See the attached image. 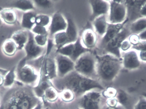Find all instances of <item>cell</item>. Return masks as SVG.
I'll use <instances>...</instances> for the list:
<instances>
[{
    "instance_id": "cell-10",
    "label": "cell",
    "mask_w": 146,
    "mask_h": 109,
    "mask_svg": "<svg viewBox=\"0 0 146 109\" xmlns=\"http://www.w3.org/2000/svg\"><path fill=\"white\" fill-rule=\"evenodd\" d=\"M53 50L49 54L46 53L45 60L40 71V77L51 81L57 78V68L55 59V51L52 54Z\"/></svg>"
},
{
    "instance_id": "cell-27",
    "label": "cell",
    "mask_w": 146,
    "mask_h": 109,
    "mask_svg": "<svg viewBox=\"0 0 146 109\" xmlns=\"http://www.w3.org/2000/svg\"><path fill=\"white\" fill-rule=\"evenodd\" d=\"M59 96L57 90L54 86H53L49 87L45 90L42 99L43 101L44 100L50 102H54L58 99Z\"/></svg>"
},
{
    "instance_id": "cell-9",
    "label": "cell",
    "mask_w": 146,
    "mask_h": 109,
    "mask_svg": "<svg viewBox=\"0 0 146 109\" xmlns=\"http://www.w3.org/2000/svg\"><path fill=\"white\" fill-rule=\"evenodd\" d=\"M127 22L123 24H108V27L105 34L99 39L98 45L94 50L96 54L100 55L102 53L107 44L123 28Z\"/></svg>"
},
{
    "instance_id": "cell-23",
    "label": "cell",
    "mask_w": 146,
    "mask_h": 109,
    "mask_svg": "<svg viewBox=\"0 0 146 109\" xmlns=\"http://www.w3.org/2000/svg\"><path fill=\"white\" fill-rule=\"evenodd\" d=\"M12 8L16 9L23 11L24 13L34 11L36 9L33 1L31 0H17L13 1L11 4Z\"/></svg>"
},
{
    "instance_id": "cell-13",
    "label": "cell",
    "mask_w": 146,
    "mask_h": 109,
    "mask_svg": "<svg viewBox=\"0 0 146 109\" xmlns=\"http://www.w3.org/2000/svg\"><path fill=\"white\" fill-rule=\"evenodd\" d=\"M102 96L100 91H90L80 97V103L83 109H100Z\"/></svg>"
},
{
    "instance_id": "cell-44",
    "label": "cell",
    "mask_w": 146,
    "mask_h": 109,
    "mask_svg": "<svg viewBox=\"0 0 146 109\" xmlns=\"http://www.w3.org/2000/svg\"><path fill=\"white\" fill-rule=\"evenodd\" d=\"M104 109H126V108L124 107H123V106L119 104L116 107H111L107 106V107L105 108Z\"/></svg>"
},
{
    "instance_id": "cell-25",
    "label": "cell",
    "mask_w": 146,
    "mask_h": 109,
    "mask_svg": "<svg viewBox=\"0 0 146 109\" xmlns=\"http://www.w3.org/2000/svg\"><path fill=\"white\" fill-rule=\"evenodd\" d=\"M3 53L9 56L14 55L18 50V47L12 39H7L3 43L1 46Z\"/></svg>"
},
{
    "instance_id": "cell-35",
    "label": "cell",
    "mask_w": 146,
    "mask_h": 109,
    "mask_svg": "<svg viewBox=\"0 0 146 109\" xmlns=\"http://www.w3.org/2000/svg\"><path fill=\"white\" fill-rule=\"evenodd\" d=\"M31 31L34 35H48V28L37 25H35Z\"/></svg>"
},
{
    "instance_id": "cell-36",
    "label": "cell",
    "mask_w": 146,
    "mask_h": 109,
    "mask_svg": "<svg viewBox=\"0 0 146 109\" xmlns=\"http://www.w3.org/2000/svg\"><path fill=\"white\" fill-rule=\"evenodd\" d=\"M117 93V90H115V88L109 87L106 90H104L102 94L103 96L107 98H115Z\"/></svg>"
},
{
    "instance_id": "cell-32",
    "label": "cell",
    "mask_w": 146,
    "mask_h": 109,
    "mask_svg": "<svg viewBox=\"0 0 146 109\" xmlns=\"http://www.w3.org/2000/svg\"><path fill=\"white\" fill-rule=\"evenodd\" d=\"M48 35H34V39L36 43L42 47H46L48 41Z\"/></svg>"
},
{
    "instance_id": "cell-48",
    "label": "cell",
    "mask_w": 146,
    "mask_h": 109,
    "mask_svg": "<svg viewBox=\"0 0 146 109\" xmlns=\"http://www.w3.org/2000/svg\"><path fill=\"white\" fill-rule=\"evenodd\" d=\"M1 91H0V104H1Z\"/></svg>"
},
{
    "instance_id": "cell-42",
    "label": "cell",
    "mask_w": 146,
    "mask_h": 109,
    "mask_svg": "<svg viewBox=\"0 0 146 109\" xmlns=\"http://www.w3.org/2000/svg\"><path fill=\"white\" fill-rule=\"evenodd\" d=\"M140 15L141 18H146V1L141 7L140 12Z\"/></svg>"
},
{
    "instance_id": "cell-8",
    "label": "cell",
    "mask_w": 146,
    "mask_h": 109,
    "mask_svg": "<svg viewBox=\"0 0 146 109\" xmlns=\"http://www.w3.org/2000/svg\"><path fill=\"white\" fill-rule=\"evenodd\" d=\"M89 51H91L83 46L79 37L77 41L74 43L65 45L55 51V52L69 57L75 62L82 55Z\"/></svg>"
},
{
    "instance_id": "cell-20",
    "label": "cell",
    "mask_w": 146,
    "mask_h": 109,
    "mask_svg": "<svg viewBox=\"0 0 146 109\" xmlns=\"http://www.w3.org/2000/svg\"><path fill=\"white\" fill-rule=\"evenodd\" d=\"M37 14L34 11L25 12L22 15L21 25L24 30L31 31L36 25V18Z\"/></svg>"
},
{
    "instance_id": "cell-24",
    "label": "cell",
    "mask_w": 146,
    "mask_h": 109,
    "mask_svg": "<svg viewBox=\"0 0 146 109\" xmlns=\"http://www.w3.org/2000/svg\"><path fill=\"white\" fill-rule=\"evenodd\" d=\"M131 34L139 35L146 30V18H139L128 26Z\"/></svg>"
},
{
    "instance_id": "cell-15",
    "label": "cell",
    "mask_w": 146,
    "mask_h": 109,
    "mask_svg": "<svg viewBox=\"0 0 146 109\" xmlns=\"http://www.w3.org/2000/svg\"><path fill=\"white\" fill-rule=\"evenodd\" d=\"M123 68L129 70H135L141 66V61L136 51L131 49L123 52L121 55Z\"/></svg>"
},
{
    "instance_id": "cell-3",
    "label": "cell",
    "mask_w": 146,
    "mask_h": 109,
    "mask_svg": "<svg viewBox=\"0 0 146 109\" xmlns=\"http://www.w3.org/2000/svg\"><path fill=\"white\" fill-rule=\"evenodd\" d=\"M97 55L94 51L82 55L75 62L74 70L81 75L98 80Z\"/></svg>"
},
{
    "instance_id": "cell-19",
    "label": "cell",
    "mask_w": 146,
    "mask_h": 109,
    "mask_svg": "<svg viewBox=\"0 0 146 109\" xmlns=\"http://www.w3.org/2000/svg\"><path fill=\"white\" fill-rule=\"evenodd\" d=\"M29 31L19 30L14 32L10 38L12 39L17 45L18 50L24 49L29 39Z\"/></svg>"
},
{
    "instance_id": "cell-49",
    "label": "cell",
    "mask_w": 146,
    "mask_h": 109,
    "mask_svg": "<svg viewBox=\"0 0 146 109\" xmlns=\"http://www.w3.org/2000/svg\"><path fill=\"white\" fill-rule=\"evenodd\" d=\"M44 109H48V108H46Z\"/></svg>"
},
{
    "instance_id": "cell-29",
    "label": "cell",
    "mask_w": 146,
    "mask_h": 109,
    "mask_svg": "<svg viewBox=\"0 0 146 109\" xmlns=\"http://www.w3.org/2000/svg\"><path fill=\"white\" fill-rule=\"evenodd\" d=\"M1 104L3 106L4 109H21L13 98L7 92L3 97Z\"/></svg>"
},
{
    "instance_id": "cell-2",
    "label": "cell",
    "mask_w": 146,
    "mask_h": 109,
    "mask_svg": "<svg viewBox=\"0 0 146 109\" xmlns=\"http://www.w3.org/2000/svg\"><path fill=\"white\" fill-rule=\"evenodd\" d=\"M96 55L98 80L103 85L111 83L122 68V59L110 54Z\"/></svg>"
},
{
    "instance_id": "cell-37",
    "label": "cell",
    "mask_w": 146,
    "mask_h": 109,
    "mask_svg": "<svg viewBox=\"0 0 146 109\" xmlns=\"http://www.w3.org/2000/svg\"><path fill=\"white\" fill-rule=\"evenodd\" d=\"M134 109H146V98L143 96L140 97Z\"/></svg>"
},
{
    "instance_id": "cell-5",
    "label": "cell",
    "mask_w": 146,
    "mask_h": 109,
    "mask_svg": "<svg viewBox=\"0 0 146 109\" xmlns=\"http://www.w3.org/2000/svg\"><path fill=\"white\" fill-rule=\"evenodd\" d=\"M110 9L107 16L108 23L123 24L127 21V10L126 1H109Z\"/></svg>"
},
{
    "instance_id": "cell-41",
    "label": "cell",
    "mask_w": 146,
    "mask_h": 109,
    "mask_svg": "<svg viewBox=\"0 0 146 109\" xmlns=\"http://www.w3.org/2000/svg\"><path fill=\"white\" fill-rule=\"evenodd\" d=\"M9 70L8 69H3L0 68V87L3 86L4 78Z\"/></svg>"
},
{
    "instance_id": "cell-39",
    "label": "cell",
    "mask_w": 146,
    "mask_h": 109,
    "mask_svg": "<svg viewBox=\"0 0 146 109\" xmlns=\"http://www.w3.org/2000/svg\"><path fill=\"white\" fill-rule=\"evenodd\" d=\"M128 39L129 42L131 43L132 46L136 45L141 41L139 38L138 35H135V34H132V35H130Z\"/></svg>"
},
{
    "instance_id": "cell-6",
    "label": "cell",
    "mask_w": 146,
    "mask_h": 109,
    "mask_svg": "<svg viewBox=\"0 0 146 109\" xmlns=\"http://www.w3.org/2000/svg\"><path fill=\"white\" fill-rule=\"evenodd\" d=\"M127 23L121 31L107 44L102 53L100 55L110 54L121 59V52L120 49L121 44L123 41L128 39L129 36L132 35L128 26L126 25Z\"/></svg>"
},
{
    "instance_id": "cell-46",
    "label": "cell",
    "mask_w": 146,
    "mask_h": 109,
    "mask_svg": "<svg viewBox=\"0 0 146 109\" xmlns=\"http://www.w3.org/2000/svg\"><path fill=\"white\" fill-rule=\"evenodd\" d=\"M3 23V22L2 20L1 19V16H0V27L1 26Z\"/></svg>"
},
{
    "instance_id": "cell-50",
    "label": "cell",
    "mask_w": 146,
    "mask_h": 109,
    "mask_svg": "<svg viewBox=\"0 0 146 109\" xmlns=\"http://www.w3.org/2000/svg\"><path fill=\"white\" fill-rule=\"evenodd\" d=\"M77 109H80V108H77Z\"/></svg>"
},
{
    "instance_id": "cell-43",
    "label": "cell",
    "mask_w": 146,
    "mask_h": 109,
    "mask_svg": "<svg viewBox=\"0 0 146 109\" xmlns=\"http://www.w3.org/2000/svg\"><path fill=\"white\" fill-rule=\"evenodd\" d=\"M141 41H146V30L138 35Z\"/></svg>"
},
{
    "instance_id": "cell-1",
    "label": "cell",
    "mask_w": 146,
    "mask_h": 109,
    "mask_svg": "<svg viewBox=\"0 0 146 109\" xmlns=\"http://www.w3.org/2000/svg\"><path fill=\"white\" fill-rule=\"evenodd\" d=\"M52 84L56 90H70L75 97L80 98L93 90L104 91V86L97 80L84 77L75 70L62 78H57L52 80Z\"/></svg>"
},
{
    "instance_id": "cell-4",
    "label": "cell",
    "mask_w": 146,
    "mask_h": 109,
    "mask_svg": "<svg viewBox=\"0 0 146 109\" xmlns=\"http://www.w3.org/2000/svg\"><path fill=\"white\" fill-rule=\"evenodd\" d=\"M16 81L33 88L38 84L40 79V72L33 66L22 60L16 66Z\"/></svg>"
},
{
    "instance_id": "cell-7",
    "label": "cell",
    "mask_w": 146,
    "mask_h": 109,
    "mask_svg": "<svg viewBox=\"0 0 146 109\" xmlns=\"http://www.w3.org/2000/svg\"><path fill=\"white\" fill-rule=\"evenodd\" d=\"M26 55L22 58L27 62L36 60L45 54L47 51V47L38 46L34 39V34L29 31V39L24 47Z\"/></svg>"
},
{
    "instance_id": "cell-17",
    "label": "cell",
    "mask_w": 146,
    "mask_h": 109,
    "mask_svg": "<svg viewBox=\"0 0 146 109\" xmlns=\"http://www.w3.org/2000/svg\"><path fill=\"white\" fill-rule=\"evenodd\" d=\"M145 1H126L127 10V22L130 23L141 18L140 15L141 9Z\"/></svg>"
},
{
    "instance_id": "cell-34",
    "label": "cell",
    "mask_w": 146,
    "mask_h": 109,
    "mask_svg": "<svg viewBox=\"0 0 146 109\" xmlns=\"http://www.w3.org/2000/svg\"><path fill=\"white\" fill-rule=\"evenodd\" d=\"M33 1L35 7L43 9L50 8L53 4L52 1L50 0H35Z\"/></svg>"
},
{
    "instance_id": "cell-28",
    "label": "cell",
    "mask_w": 146,
    "mask_h": 109,
    "mask_svg": "<svg viewBox=\"0 0 146 109\" xmlns=\"http://www.w3.org/2000/svg\"><path fill=\"white\" fill-rule=\"evenodd\" d=\"M131 49L137 51L141 61L146 62V41H140L138 44L132 46Z\"/></svg>"
},
{
    "instance_id": "cell-16",
    "label": "cell",
    "mask_w": 146,
    "mask_h": 109,
    "mask_svg": "<svg viewBox=\"0 0 146 109\" xmlns=\"http://www.w3.org/2000/svg\"><path fill=\"white\" fill-rule=\"evenodd\" d=\"M81 42L83 46L87 49L94 51L95 49L99 38L92 28H87L83 30L80 35Z\"/></svg>"
},
{
    "instance_id": "cell-21",
    "label": "cell",
    "mask_w": 146,
    "mask_h": 109,
    "mask_svg": "<svg viewBox=\"0 0 146 109\" xmlns=\"http://www.w3.org/2000/svg\"><path fill=\"white\" fill-rule=\"evenodd\" d=\"M66 19L68 26L65 31L67 36L68 44H69L77 41L80 37V35L78 33L77 27L72 19L70 17H66Z\"/></svg>"
},
{
    "instance_id": "cell-47",
    "label": "cell",
    "mask_w": 146,
    "mask_h": 109,
    "mask_svg": "<svg viewBox=\"0 0 146 109\" xmlns=\"http://www.w3.org/2000/svg\"><path fill=\"white\" fill-rule=\"evenodd\" d=\"M142 96L146 98V92H143L142 94Z\"/></svg>"
},
{
    "instance_id": "cell-31",
    "label": "cell",
    "mask_w": 146,
    "mask_h": 109,
    "mask_svg": "<svg viewBox=\"0 0 146 109\" xmlns=\"http://www.w3.org/2000/svg\"><path fill=\"white\" fill-rule=\"evenodd\" d=\"M51 17L44 13L37 14L36 18V25L48 28L50 25Z\"/></svg>"
},
{
    "instance_id": "cell-40",
    "label": "cell",
    "mask_w": 146,
    "mask_h": 109,
    "mask_svg": "<svg viewBox=\"0 0 146 109\" xmlns=\"http://www.w3.org/2000/svg\"><path fill=\"white\" fill-rule=\"evenodd\" d=\"M106 104L107 106L111 107H116L119 104L116 98H108L106 100Z\"/></svg>"
},
{
    "instance_id": "cell-30",
    "label": "cell",
    "mask_w": 146,
    "mask_h": 109,
    "mask_svg": "<svg viewBox=\"0 0 146 109\" xmlns=\"http://www.w3.org/2000/svg\"><path fill=\"white\" fill-rule=\"evenodd\" d=\"M119 104L123 106L126 109L129 104V96L127 93L123 90H117L115 97Z\"/></svg>"
},
{
    "instance_id": "cell-18",
    "label": "cell",
    "mask_w": 146,
    "mask_h": 109,
    "mask_svg": "<svg viewBox=\"0 0 146 109\" xmlns=\"http://www.w3.org/2000/svg\"><path fill=\"white\" fill-rule=\"evenodd\" d=\"M92 28L98 37L99 39L105 34L108 27L107 15H101L95 19L92 22Z\"/></svg>"
},
{
    "instance_id": "cell-45",
    "label": "cell",
    "mask_w": 146,
    "mask_h": 109,
    "mask_svg": "<svg viewBox=\"0 0 146 109\" xmlns=\"http://www.w3.org/2000/svg\"><path fill=\"white\" fill-rule=\"evenodd\" d=\"M42 103H41V102H40L39 103H38L33 109H42Z\"/></svg>"
},
{
    "instance_id": "cell-14",
    "label": "cell",
    "mask_w": 146,
    "mask_h": 109,
    "mask_svg": "<svg viewBox=\"0 0 146 109\" xmlns=\"http://www.w3.org/2000/svg\"><path fill=\"white\" fill-rule=\"evenodd\" d=\"M88 2L92 9V14L89 19L91 23L95 19L101 15L108 16L110 9L109 1L90 0Z\"/></svg>"
},
{
    "instance_id": "cell-22",
    "label": "cell",
    "mask_w": 146,
    "mask_h": 109,
    "mask_svg": "<svg viewBox=\"0 0 146 109\" xmlns=\"http://www.w3.org/2000/svg\"><path fill=\"white\" fill-rule=\"evenodd\" d=\"M0 16L3 22L8 25H14L17 22V14L12 8H4L1 9Z\"/></svg>"
},
{
    "instance_id": "cell-26",
    "label": "cell",
    "mask_w": 146,
    "mask_h": 109,
    "mask_svg": "<svg viewBox=\"0 0 146 109\" xmlns=\"http://www.w3.org/2000/svg\"><path fill=\"white\" fill-rule=\"evenodd\" d=\"M16 66H14L9 70L4 78L3 86L5 88H10L13 86L16 81Z\"/></svg>"
},
{
    "instance_id": "cell-33",
    "label": "cell",
    "mask_w": 146,
    "mask_h": 109,
    "mask_svg": "<svg viewBox=\"0 0 146 109\" xmlns=\"http://www.w3.org/2000/svg\"><path fill=\"white\" fill-rule=\"evenodd\" d=\"M60 94L62 99L64 102H72L75 97L74 94L72 92L68 89L61 91Z\"/></svg>"
},
{
    "instance_id": "cell-38",
    "label": "cell",
    "mask_w": 146,
    "mask_h": 109,
    "mask_svg": "<svg viewBox=\"0 0 146 109\" xmlns=\"http://www.w3.org/2000/svg\"><path fill=\"white\" fill-rule=\"evenodd\" d=\"M132 45L131 43L129 41L128 39H126L122 42L120 47L121 52L123 51V52H127L128 51L131 49Z\"/></svg>"
},
{
    "instance_id": "cell-12",
    "label": "cell",
    "mask_w": 146,
    "mask_h": 109,
    "mask_svg": "<svg viewBox=\"0 0 146 109\" xmlns=\"http://www.w3.org/2000/svg\"><path fill=\"white\" fill-rule=\"evenodd\" d=\"M57 78H62L74 70L75 62L70 58L55 52Z\"/></svg>"
},
{
    "instance_id": "cell-11",
    "label": "cell",
    "mask_w": 146,
    "mask_h": 109,
    "mask_svg": "<svg viewBox=\"0 0 146 109\" xmlns=\"http://www.w3.org/2000/svg\"><path fill=\"white\" fill-rule=\"evenodd\" d=\"M67 26L66 17L60 12H56L51 16L50 25L48 27L49 38L52 39L56 33L66 31Z\"/></svg>"
}]
</instances>
